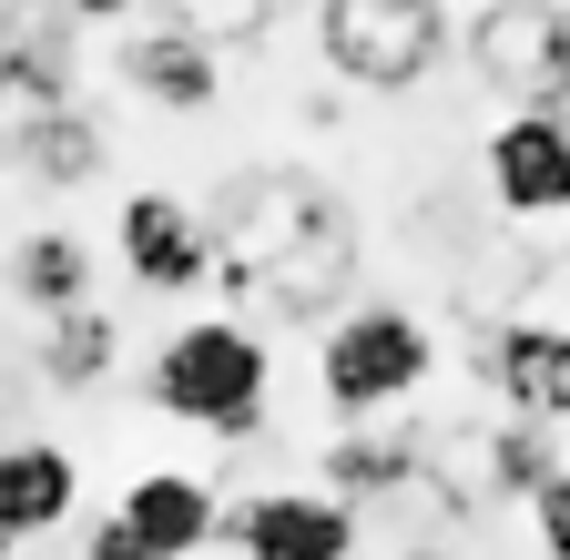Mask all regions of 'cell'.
Listing matches in <instances>:
<instances>
[{
    "label": "cell",
    "mask_w": 570,
    "mask_h": 560,
    "mask_svg": "<svg viewBox=\"0 0 570 560\" xmlns=\"http://www.w3.org/2000/svg\"><path fill=\"white\" fill-rule=\"evenodd\" d=\"M479 387L520 429H560L570 417V326L560 316H499L479 336Z\"/></svg>",
    "instance_id": "cell-9"
},
{
    "label": "cell",
    "mask_w": 570,
    "mask_h": 560,
    "mask_svg": "<svg viewBox=\"0 0 570 560\" xmlns=\"http://www.w3.org/2000/svg\"><path fill=\"white\" fill-rule=\"evenodd\" d=\"M439 377V336L397 296H356L336 326H316V397L336 429H377Z\"/></svg>",
    "instance_id": "cell-3"
},
{
    "label": "cell",
    "mask_w": 570,
    "mask_h": 560,
    "mask_svg": "<svg viewBox=\"0 0 570 560\" xmlns=\"http://www.w3.org/2000/svg\"><path fill=\"white\" fill-rule=\"evenodd\" d=\"M11 296L31 316H61V306H92V245L71 225H31L11 245Z\"/></svg>",
    "instance_id": "cell-16"
},
{
    "label": "cell",
    "mask_w": 570,
    "mask_h": 560,
    "mask_svg": "<svg viewBox=\"0 0 570 560\" xmlns=\"http://www.w3.org/2000/svg\"><path fill=\"white\" fill-rule=\"evenodd\" d=\"M31 367H41V387H102L112 367H122V316H102V306H61V316H41V336H31Z\"/></svg>",
    "instance_id": "cell-15"
},
{
    "label": "cell",
    "mask_w": 570,
    "mask_h": 560,
    "mask_svg": "<svg viewBox=\"0 0 570 560\" xmlns=\"http://www.w3.org/2000/svg\"><path fill=\"white\" fill-rule=\"evenodd\" d=\"M417 469H428V439H407V429H336V449L316 459V489L367 520V510L407 500V489H417Z\"/></svg>",
    "instance_id": "cell-12"
},
{
    "label": "cell",
    "mask_w": 570,
    "mask_h": 560,
    "mask_svg": "<svg viewBox=\"0 0 570 560\" xmlns=\"http://www.w3.org/2000/svg\"><path fill=\"white\" fill-rule=\"evenodd\" d=\"M82 560H154V550H142V540H132V530H122V520L102 510V520L82 530Z\"/></svg>",
    "instance_id": "cell-20"
},
{
    "label": "cell",
    "mask_w": 570,
    "mask_h": 560,
    "mask_svg": "<svg viewBox=\"0 0 570 560\" xmlns=\"http://www.w3.org/2000/svg\"><path fill=\"white\" fill-rule=\"evenodd\" d=\"M71 21H132V11H164V0H61Z\"/></svg>",
    "instance_id": "cell-21"
},
{
    "label": "cell",
    "mask_w": 570,
    "mask_h": 560,
    "mask_svg": "<svg viewBox=\"0 0 570 560\" xmlns=\"http://www.w3.org/2000/svg\"><path fill=\"white\" fill-rule=\"evenodd\" d=\"M112 520L154 550V560H194V550L225 540V500H214L204 469H132L122 500H112Z\"/></svg>",
    "instance_id": "cell-10"
},
{
    "label": "cell",
    "mask_w": 570,
    "mask_h": 560,
    "mask_svg": "<svg viewBox=\"0 0 570 560\" xmlns=\"http://www.w3.org/2000/svg\"><path fill=\"white\" fill-rule=\"evenodd\" d=\"M387 560H449V550H428V540H417V550H387Z\"/></svg>",
    "instance_id": "cell-22"
},
{
    "label": "cell",
    "mask_w": 570,
    "mask_h": 560,
    "mask_svg": "<svg viewBox=\"0 0 570 560\" xmlns=\"http://www.w3.org/2000/svg\"><path fill=\"white\" fill-rule=\"evenodd\" d=\"M61 112H71V82H61V61L41 51V31L11 41V51H0V154L31 164V144H41Z\"/></svg>",
    "instance_id": "cell-14"
},
{
    "label": "cell",
    "mask_w": 570,
    "mask_h": 560,
    "mask_svg": "<svg viewBox=\"0 0 570 560\" xmlns=\"http://www.w3.org/2000/svg\"><path fill=\"white\" fill-rule=\"evenodd\" d=\"M560 122H570V112H560Z\"/></svg>",
    "instance_id": "cell-24"
},
{
    "label": "cell",
    "mask_w": 570,
    "mask_h": 560,
    "mask_svg": "<svg viewBox=\"0 0 570 560\" xmlns=\"http://www.w3.org/2000/svg\"><path fill=\"white\" fill-rule=\"evenodd\" d=\"M0 560H11V550H0Z\"/></svg>",
    "instance_id": "cell-23"
},
{
    "label": "cell",
    "mask_w": 570,
    "mask_h": 560,
    "mask_svg": "<svg viewBox=\"0 0 570 560\" xmlns=\"http://www.w3.org/2000/svg\"><path fill=\"white\" fill-rule=\"evenodd\" d=\"M164 21L194 31L214 61H225L235 41H265V31H275V0H164Z\"/></svg>",
    "instance_id": "cell-17"
},
{
    "label": "cell",
    "mask_w": 570,
    "mask_h": 560,
    "mask_svg": "<svg viewBox=\"0 0 570 560\" xmlns=\"http://www.w3.org/2000/svg\"><path fill=\"white\" fill-rule=\"evenodd\" d=\"M316 51L346 92H417L449 61V0H316Z\"/></svg>",
    "instance_id": "cell-4"
},
{
    "label": "cell",
    "mask_w": 570,
    "mask_h": 560,
    "mask_svg": "<svg viewBox=\"0 0 570 560\" xmlns=\"http://www.w3.org/2000/svg\"><path fill=\"white\" fill-rule=\"evenodd\" d=\"M31 174H51V184H92V174H102V132H92L82 112H61L41 144H31Z\"/></svg>",
    "instance_id": "cell-18"
},
{
    "label": "cell",
    "mask_w": 570,
    "mask_h": 560,
    "mask_svg": "<svg viewBox=\"0 0 570 560\" xmlns=\"http://www.w3.org/2000/svg\"><path fill=\"white\" fill-rule=\"evenodd\" d=\"M459 51L499 112H570V0H479Z\"/></svg>",
    "instance_id": "cell-5"
},
{
    "label": "cell",
    "mask_w": 570,
    "mask_h": 560,
    "mask_svg": "<svg viewBox=\"0 0 570 560\" xmlns=\"http://www.w3.org/2000/svg\"><path fill=\"white\" fill-rule=\"evenodd\" d=\"M225 550L235 560H356L367 550V520H356L346 500H326V489H245V500L225 510Z\"/></svg>",
    "instance_id": "cell-7"
},
{
    "label": "cell",
    "mask_w": 570,
    "mask_h": 560,
    "mask_svg": "<svg viewBox=\"0 0 570 560\" xmlns=\"http://www.w3.org/2000/svg\"><path fill=\"white\" fill-rule=\"evenodd\" d=\"M214 235V286L235 316H285V326H336L356 306V215L306 174V164H235L204 194Z\"/></svg>",
    "instance_id": "cell-1"
},
{
    "label": "cell",
    "mask_w": 570,
    "mask_h": 560,
    "mask_svg": "<svg viewBox=\"0 0 570 560\" xmlns=\"http://www.w3.org/2000/svg\"><path fill=\"white\" fill-rule=\"evenodd\" d=\"M479 184L510 225H570V122L560 112H499L479 144Z\"/></svg>",
    "instance_id": "cell-8"
},
{
    "label": "cell",
    "mask_w": 570,
    "mask_h": 560,
    "mask_svg": "<svg viewBox=\"0 0 570 560\" xmlns=\"http://www.w3.org/2000/svg\"><path fill=\"white\" fill-rule=\"evenodd\" d=\"M122 92L154 102V112H214V92H225V61H214L194 31L154 21V31L122 41Z\"/></svg>",
    "instance_id": "cell-13"
},
{
    "label": "cell",
    "mask_w": 570,
    "mask_h": 560,
    "mask_svg": "<svg viewBox=\"0 0 570 560\" xmlns=\"http://www.w3.org/2000/svg\"><path fill=\"white\" fill-rule=\"evenodd\" d=\"M142 397L174 429L204 439H265L275 429V346L245 316H184L154 357H142Z\"/></svg>",
    "instance_id": "cell-2"
},
{
    "label": "cell",
    "mask_w": 570,
    "mask_h": 560,
    "mask_svg": "<svg viewBox=\"0 0 570 560\" xmlns=\"http://www.w3.org/2000/svg\"><path fill=\"white\" fill-rule=\"evenodd\" d=\"M112 255H122V286L164 296V306H184V296H204V286H214V235H204V204H184V194H164V184L122 194Z\"/></svg>",
    "instance_id": "cell-6"
},
{
    "label": "cell",
    "mask_w": 570,
    "mask_h": 560,
    "mask_svg": "<svg viewBox=\"0 0 570 560\" xmlns=\"http://www.w3.org/2000/svg\"><path fill=\"white\" fill-rule=\"evenodd\" d=\"M530 540H540V560H570V459L530 489Z\"/></svg>",
    "instance_id": "cell-19"
},
{
    "label": "cell",
    "mask_w": 570,
    "mask_h": 560,
    "mask_svg": "<svg viewBox=\"0 0 570 560\" xmlns=\"http://www.w3.org/2000/svg\"><path fill=\"white\" fill-rule=\"evenodd\" d=\"M71 510H82V459L61 439H0V550L71 530Z\"/></svg>",
    "instance_id": "cell-11"
}]
</instances>
